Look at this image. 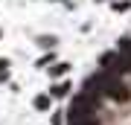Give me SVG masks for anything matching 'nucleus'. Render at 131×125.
I'll return each mask as SVG.
<instances>
[{"mask_svg": "<svg viewBox=\"0 0 131 125\" xmlns=\"http://www.w3.org/2000/svg\"><path fill=\"white\" fill-rule=\"evenodd\" d=\"M93 79H96V90L105 93L108 99H114V102H128L131 99V87L119 79V76H111V73H105V70H99Z\"/></svg>", "mask_w": 131, "mask_h": 125, "instance_id": "f257e3e1", "label": "nucleus"}, {"mask_svg": "<svg viewBox=\"0 0 131 125\" xmlns=\"http://www.w3.org/2000/svg\"><path fill=\"white\" fill-rule=\"evenodd\" d=\"M99 64H102L105 73H111V76H125L131 73V67H128V61L119 55V52H105L102 58H99Z\"/></svg>", "mask_w": 131, "mask_h": 125, "instance_id": "f03ea898", "label": "nucleus"}, {"mask_svg": "<svg viewBox=\"0 0 131 125\" xmlns=\"http://www.w3.org/2000/svg\"><path fill=\"white\" fill-rule=\"evenodd\" d=\"M67 125H99V113H70Z\"/></svg>", "mask_w": 131, "mask_h": 125, "instance_id": "7ed1b4c3", "label": "nucleus"}, {"mask_svg": "<svg viewBox=\"0 0 131 125\" xmlns=\"http://www.w3.org/2000/svg\"><path fill=\"white\" fill-rule=\"evenodd\" d=\"M117 52H119V55L128 61V67H131V38H119V44H117Z\"/></svg>", "mask_w": 131, "mask_h": 125, "instance_id": "20e7f679", "label": "nucleus"}, {"mask_svg": "<svg viewBox=\"0 0 131 125\" xmlns=\"http://www.w3.org/2000/svg\"><path fill=\"white\" fill-rule=\"evenodd\" d=\"M67 93H70V84H67V82H61V84L52 87V96H67Z\"/></svg>", "mask_w": 131, "mask_h": 125, "instance_id": "39448f33", "label": "nucleus"}, {"mask_svg": "<svg viewBox=\"0 0 131 125\" xmlns=\"http://www.w3.org/2000/svg\"><path fill=\"white\" fill-rule=\"evenodd\" d=\"M35 108H38V111H47V108H50V96H38L35 99Z\"/></svg>", "mask_w": 131, "mask_h": 125, "instance_id": "423d86ee", "label": "nucleus"}, {"mask_svg": "<svg viewBox=\"0 0 131 125\" xmlns=\"http://www.w3.org/2000/svg\"><path fill=\"white\" fill-rule=\"evenodd\" d=\"M50 73H52V76H64V73H67V64H56V67H50Z\"/></svg>", "mask_w": 131, "mask_h": 125, "instance_id": "0eeeda50", "label": "nucleus"}]
</instances>
